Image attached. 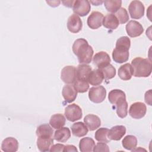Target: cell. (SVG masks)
I'll list each match as a JSON object with an SVG mask.
<instances>
[{
  "label": "cell",
  "mask_w": 152,
  "mask_h": 152,
  "mask_svg": "<svg viewBox=\"0 0 152 152\" xmlns=\"http://www.w3.org/2000/svg\"><path fill=\"white\" fill-rule=\"evenodd\" d=\"M72 49L80 64H86L91 62L93 49L86 39L83 38L77 39L74 42Z\"/></svg>",
  "instance_id": "obj_1"
},
{
  "label": "cell",
  "mask_w": 152,
  "mask_h": 152,
  "mask_svg": "<svg viewBox=\"0 0 152 152\" xmlns=\"http://www.w3.org/2000/svg\"><path fill=\"white\" fill-rule=\"evenodd\" d=\"M131 66L135 77H148L151 73V62L147 58L137 57L131 61Z\"/></svg>",
  "instance_id": "obj_2"
},
{
  "label": "cell",
  "mask_w": 152,
  "mask_h": 152,
  "mask_svg": "<svg viewBox=\"0 0 152 152\" xmlns=\"http://www.w3.org/2000/svg\"><path fill=\"white\" fill-rule=\"evenodd\" d=\"M106 90L102 86L92 87L88 91V97L90 100L95 103L102 102L106 98Z\"/></svg>",
  "instance_id": "obj_3"
},
{
  "label": "cell",
  "mask_w": 152,
  "mask_h": 152,
  "mask_svg": "<svg viewBox=\"0 0 152 152\" xmlns=\"http://www.w3.org/2000/svg\"><path fill=\"white\" fill-rule=\"evenodd\" d=\"M65 115L68 121L75 122L82 118V109L78 105L75 103L69 104L65 107Z\"/></svg>",
  "instance_id": "obj_4"
},
{
  "label": "cell",
  "mask_w": 152,
  "mask_h": 152,
  "mask_svg": "<svg viewBox=\"0 0 152 152\" xmlns=\"http://www.w3.org/2000/svg\"><path fill=\"white\" fill-rule=\"evenodd\" d=\"M144 6L140 1H132L129 5L128 10L133 19H140L144 14Z\"/></svg>",
  "instance_id": "obj_5"
},
{
  "label": "cell",
  "mask_w": 152,
  "mask_h": 152,
  "mask_svg": "<svg viewBox=\"0 0 152 152\" xmlns=\"http://www.w3.org/2000/svg\"><path fill=\"white\" fill-rule=\"evenodd\" d=\"M72 8L75 14L84 17L87 15L90 11V3L87 0H76L74 2Z\"/></svg>",
  "instance_id": "obj_6"
},
{
  "label": "cell",
  "mask_w": 152,
  "mask_h": 152,
  "mask_svg": "<svg viewBox=\"0 0 152 152\" xmlns=\"http://www.w3.org/2000/svg\"><path fill=\"white\" fill-rule=\"evenodd\" d=\"M147 107L142 102H135L132 103L129 109V115L134 119H139L143 118L146 114Z\"/></svg>",
  "instance_id": "obj_7"
},
{
  "label": "cell",
  "mask_w": 152,
  "mask_h": 152,
  "mask_svg": "<svg viewBox=\"0 0 152 152\" xmlns=\"http://www.w3.org/2000/svg\"><path fill=\"white\" fill-rule=\"evenodd\" d=\"M126 31L129 36L135 37L140 36L144 31L142 26L138 21L130 20L126 25Z\"/></svg>",
  "instance_id": "obj_8"
},
{
  "label": "cell",
  "mask_w": 152,
  "mask_h": 152,
  "mask_svg": "<svg viewBox=\"0 0 152 152\" xmlns=\"http://www.w3.org/2000/svg\"><path fill=\"white\" fill-rule=\"evenodd\" d=\"M61 78L66 84L74 83L76 78V68L70 65L64 67L61 70Z\"/></svg>",
  "instance_id": "obj_9"
},
{
  "label": "cell",
  "mask_w": 152,
  "mask_h": 152,
  "mask_svg": "<svg viewBox=\"0 0 152 152\" xmlns=\"http://www.w3.org/2000/svg\"><path fill=\"white\" fill-rule=\"evenodd\" d=\"M82 27L83 23L79 16L73 14L69 17L67 21V28L70 32L77 33L81 30Z\"/></svg>",
  "instance_id": "obj_10"
},
{
  "label": "cell",
  "mask_w": 152,
  "mask_h": 152,
  "mask_svg": "<svg viewBox=\"0 0 152 152\" xmlns=\"http://www.w3.org/2000/svg\"><path fill=\"white\" fill-rule=\"evenodd\" d=\"M103 15L99 11H93L88 16L87 21L88 26L91 29H97L102 25Z\"/></svg>",
  "instance_id": "obj_11"
},
{
  "label": "cell",
  "mask_w": 152,
  "mask_h": 152,
  "mask_svg": "<svg viewBox=\"0 0 152 152\" xmlns=\"http://www.w3.org/2000/svg\"><path fill=\"white\" fill-rule=\"evenodd\" d=\"M110 62V58L109 54L103 51L97 52L93 57V63L99 69L107 66Z\"/></svg>",
  "instance_id": "obj_12"
},
{
  "label": "cell",
  "mask_w": 152,
  "mask_h": 152,
  "mask_svg": "<svg viewBox=\"0 0 152 152\" xmlns=\"http://www.w3.org/2000/svg\"><path fill=\"white\" fill-rule=\"evenodd\" d=\"M126 133V128L123 125H116L109 130L108 138L110 140H120Z\"/></svg>",
  "instance_id": "obj_13"
},
{
  "label": "cell",
  "mask_w": 152,
  "mask_h": 152,
  "mask_svg": "<svg viewBox=\"0 0 152 152\" xmlns=\"http://www.w3.org/2000/svg\"><path fill=\"white\" fill-rule=\"evenodd\" d=\"M129 50L122 48H115L112 52L113 61L119 64L126 62L129 59Z\"/></svg>",
  "instance_id": "obj_14"
},
{
  "label": "cell",
  "mask_w": 152,
  "mask_h": 152,
  "mask_svg": "<svg viewBox=\"0 0 152 152\" xmlns=\"http://www.w3.org/2000/svg\"><path fill=\"white\" fill-rule=\"evenodd\" d=\"M62 94L66 102L71 103L75 100L77 95V91L74 85L66 84L62 88Z\"/></svg>",
  "instance_id": "obj_15"
},
{
  "label": "cell",
  "mask_w": 152,
  "mask_h": 152,
  "mask_svg": "<svg viewBox=\"0 0 152 152\" xmlns=\"http://www.w3.org/2000/svg\"><path fill=\"white\" fill-rule=\"evenodd\" d=\"M18 148V141L13 137H7L3 140L1 150L5 152H15Z\"/></svg>",
  "instance_id": "obj_16"
},
{
  "label": "cell",
  "mask_w": 152,
  "mask_h": 152,
  "mask_svg": "<svg viewBox=\"0 0 152 152\" xmlns=\"http://www.w3.org/2000/svg\"><path fill=\"white\" fill-rule=\"evenodd\" d=\"M84 122L91 131L99 128L101 125V121L99 116L93 114H88L84 118Z\"/></svg>",
  "instance_id": "obj_17"
},
{
  "label": "cell",
  "mask_w": 152,
  "mask_h": 152,
  "mask_svg": "<svg viewBox=\"0 0 152 152\" xmlns=\"http://www.w3.org/2000/svg\"><path fill=\"white\" fill-rule=\"evenodd\" d=\"M102 24L104 27L108 29L115 30L118 27L119 22L115 15L113 14H108L103 17Z\"/></svg>",
  "instance_id": "obj_18"
},
{
  "label": "cell",
  "mask_w": 152,
  "mask_h": 152,
  "mask_svg": "<svg viewBox=\"0 0 152 152\" xmlns=\"http://www.w3.org/2000/svg\"><path fill=\"white\" fill-rule=\"evenodd\" d=\"M133 68L131 65L126 63L121 65L118 69V76L119 78L124 81L129 80L131 78L133 75Z\"/></svg>",
  "instance_id": "obj_19"
},
{
  "label": "cell",
  "mask_w": 152,
  "mask_h": 152,
  "mask_svg": "<svg viewBox=\"0 0 152 152\" xmlns=\"http://www.w3.org/2000/svg\"><path fill=\"white\" fill-rule=\"evenodd\" d=\"M104 79L103 75L99 69H93L88 75L87 81L93 86L100 85Z\"/></svg>",
  "instance_id": "obj_20"
},
{
  "label": "cell",
  "mask_w": 152,
  "mask_h": 152,
  "mask_svg": "<svg viewBox=\"0 0 152 152\" xmlns=\"http://www.w3.org/2000/svg\"><path fill=\"white\" fill-rule=\"evenodd\" d=\"M72 134L77 137L85 136L88 133V128L85 124L82 122H77L71 126Z\"/></svg>",
  "instance_id": "obj_21"
},
{
  "label": "cell",
  "mask_w": 152,
  "mask_h": 152,
  "mask_svg": "<svg viewBox=\"0 0 152 152\" xmlns=\"http://www.w3.org/2000/svg\"><path fill=\"white\" fill-rule=\"evenodd\" d=\"M71 137V131L68 127L58 129L54 134V139L58 142H65Z\"/></svg>",
  "instance_id": "obj_22"
},
{
  "label": "cell",
  "mask_w": 152,
  "mask_h": 152,
  "mask_svg": "<svg viewBox=\"0 0 152 152\" xmlns=\"http://www.w3.org/2000/svg\"><path fill=\"white\" fill-rule=\"evenodd\" d=\"M116 113L121 118H125L128 115V103L126 98L119 99L115 104Z\"/></svg>",
  "instance_id": "obj_23"
},
{
  "label": "cell",
  "mask_w": 152,
  "mask_h": 152,
  "mask_svg": "<svg viewBox=\"0 0 152 152\" xmlns=\"http://www.w3.org/2000/svg\"><path fill=\"white\" fill-rule=\"evenodd\" d=\"M91 71V68L88 65L84 64L78 65L76 68V78L87 81L88 75Z\"/></svg>",
  "instance_id": "obj_24"
},
{
  "label": "cell",
  "mask_w": 152,
  "mask_h": 152,
  "mask_svg": "<svg viewBox=\"0 0 152 152\" xmlns=\"http://www.w3.org/2000/svg\"><path fill=\"white\" fill-rule=\"evenodd\" d=\"M94 145V141L90 137L83 138L82 139H81L79 143L80 150L81 152L93 151Z\"/></svg>",
  "instance_id": "obj_25"
},
{
  "label": "cell",
  "mask_w": 152,
  "mask_h": 152,
  "mask_svg": "<svg viewBox=\"0 0 152 152\" xmlns=\"http://www.w3.org/2000/svg\"><path fill=\"white\" fill-rule=\"evenodd\" d=\"M53 144L52 137L42 138L38 137L37 140V146L40 151H50V148Z\"/></svg>",
  "instance_id": "obj_26"
},
{
  "label": "cell",
  "mask_w": 152,
  "mask_h": 152,
  "mask_svg": "<svg viewBox=\"0 0 152 152\" xmlns=\"http://www.w3.org/2000/svg\"><path fill=\"white\" fill-rule=\"evenodd\" d=\"M50 125L54 129H59L63 127L65 124V118L61 113H57L52 115L49 121Z\"/></svg>",
  "instance_id": "obj_27"
},
{
  "label": "cell",
  "mask_w": 152,
  "mask_h": 152,
  "mask_svg": "<svg viewBox=\"0 0 152 152\" xmlns=\"http://www.w3.org/2000/svg\"><path fill=\"white\" fill-rule=\"evenodd\" d=\"M53 129L49 124H42L39 126L36 129V133L38 137L50 138L52 137Z\"/></svg>",
  "instance_id": "obj_28"
},
{
  "label": "cell",
  "mask_w": 152,
  "mask_h": 152,
  "mask_svg": "<svg viewBox=\"0 0 152 152\" xmlns=\"http://www.w3.org/2000/svg\"><path fill=\"white\" fill-rule=\"evenodd\" d=\"M122 146L128 150H132L137 144V138L134 135H128L124 138L122 141Z\"/></svg>",
  "instance_id": "obj_29"
},
{
  "label": "cell",
  "mask_w": 152,
  "mask_h": 152,
  "mask_svg": "<svg viewBox=\"0 0 152 152\" xmlns=\"http://www.w3.org/2000/svg\"><path fill=\"white\" fill-rule=\"evenodd\" d=\"M122 98H126V95L122 90L119 89L111 90L108 95L109 101L113 104H115L116 103Z\"/></svg>",
  "instance_id": "obj_30"
},
{
  "label": "cell",
  "mask_w": 152,
  "mask_h": 152,
  "mask_svg": "<svg viewBox=\"0 0 152 152\" xmlns=\"http://www.w3.org/2000/svg\"><path fill=\"white\" fill-rule=\"evenodd\" d=\"M109 129L107 128H100L98 129L95 132V139L99 142H103L107 143L110 142V140L108 138Z\"/></svg>",
  "instance_id": "obj_31"
},
{
  "label": "cell",
  "mask_w": 152,
  "mask_h": 152,
  "mask_svg": "<svg viewBox=\"0 0 152 152\" xmlns=\"http://www.w3.org/2000/svg\"><path fill=\"white\" fill-rule=\"evenodd\" d=\"M103 2L107 11L110 12H116L118 11L122 5V1L119 0H107Z\"/></svg>",
  "instance_id": "obj_32"
},
{
  "label": "cell",
  "mask_w": 152,
  "mask_h": 152,
  "mask_svg": "<svg viewBox=\"0 0 152 152\" xmlns=\"http://www.w3.org/2000/svg\"><path fill=\"white\" fill-rule=\"evenodd\" d=\"M74 86L77 92L83 93L86 92L89 88L87 81L76 78L74 82Z\"/></svg>",
  "instance_id": "obj_33"
},
{
  "label": "cell",
  "mask_w": 152,
  "mask_h": 152,
  "mask_svg": "<svg viewBox=\"0 0 152 152\" xmlns=\"http://www.w3.org/2000/svg\"><path fill=\"white\" fill-rule=\"evenodd\" d=\"M99 69L102 72L104 78L106 80L113 78L116 75V69L111 64H109Z\"/></svg>",
  "instance_id": "obj_34"
},
{
  "label": "cell",
  "mask_w": 152,
  "mask_h": 152,
  "mask_svg": "<svg viewBox=\"0 0 152 152\" xmlns=\"http://www.w3.org/2000/svg\"><path fill=\"white\" fill-rule=\"evenodd\" d=\"M115 16L118 18L120 24H125L129 20V15L126 10L124 8H120L116 12Z\"/></svg>",
  "instance_id": "obj_35"
},
{
  "label": "cell",
  "mask_w": 152,
  "mask_h": 152,
  "mask_svg": "<svg viewBox=\"0 0 152 152\" xmlns=\"http://www.w3.org/2000/svg\"><path fill=\"white\" fill-rule=\"evenodd\" d=\"M130 46L131 40L127 36H122L119 37L116 43V48H122L129 50Z\"/></svg>",
  "instance_id": "obj_36"
},
{
  "label": "cell",
  "mask_w": 152,
  "mask_h": 152,
  "mask_svg": "<svg viewBox=\"0 0 152 152\" xmlns=\"http://www.w3.org/2000/svg\"><path fill=\"white\" fill-rule=\"evenodd\" d=\"M96 152H99V151H103V152H109V148L108 145L105 143L103 142H97L96 145H94L93 148V151Z\"/></svg>",
  "instance_id": "obj_37"
},
{
  "label": "cell",
  "mask_w": 152,
  "mask_h": 152,
  "mask_svg": "<svg viewBox=\"0 0 152 152\" xmlns=\"http://www.w3.org/2000/svg\"><path fill=\"white\" fill-rule=\"evenodd\" d=\"M64 148L65 145L62 144H56L55 145H52L50 147V151L53 152V151H64Z\"/></svg>",
  "instance_id": "obj_38"
},
{
  "label": "cell",
  "mask_w": 152,
  "mask_h": 152,
  "mask_svg": "<svg viewBox=\"0 0 152 152\" xmlns=\"http://www.w3.org/2000/svg\"><path fill=\"white\" fill-rule=\"evenodd\" d=\"M145 102L149 105H151V90L146 91L145 94Z\"/></svg>",
  "instance_id": "obj_39"
},
{
  "label": "cell",
  "mask_w": 152,
  "mask_h": 152,
  "mask_svg": "<svg viewBox=\"0 0 152 152\" xmlns=\"http://www.w3.org/2000/svg\"><path fill=\"white\" fill-rule=\"evenodd\" d=\"M64 151H76V152H77V149L73 145H65Z\"/></svg>",
  "instance_id": "obj_40"
},
{
  "label": "cell",
  "mask_w": 152,
  "mask_h": 152,
  "mask_svg": "<svg viewBox=\"0 0 152 152\" xmlns=\"http://www.w3.org/2000/svg\"><path fill=\"white\" fill-rule=\"evenodd\" d=\"M74 1H62V2L63 3L64 5H65V6H66L67 7L72 8Z\"/></svg>",
  "instance_id": "obj_41"
},
{
  "label": "cell",
  "mask_w": 152,
  "mask_h": 152,
  "mask_svg": "<svg viewBox=\"0 0 152 152\" xmlns=\"http://www.w3.org/2000/svg\"><path fill=\"white\" fill-rule=\"evenodd\" d=\"M46 2H47L48 4H49L50 6L54 7H57V6H58V5H59L61 1H47Z\"/></svg>",
  "instance_id": "obj_42"
},
{
  "label": "cell",
  "mask_w": 152,
  "mask_h": 152,
  "mask_svg": "<svg viewBox=\"0 0 152 152\" xmlns=\"http://www.w3.org/2000/svg\"><path fill=\"white\" fill-rule=\"evenodd\" d=\"M90 2H91L92 4H94V5H99L100 4H101L103 1H95V2L94 1H90Z\"/></svg>",
  "instance_id": "obj_43"
}]
</instances>
